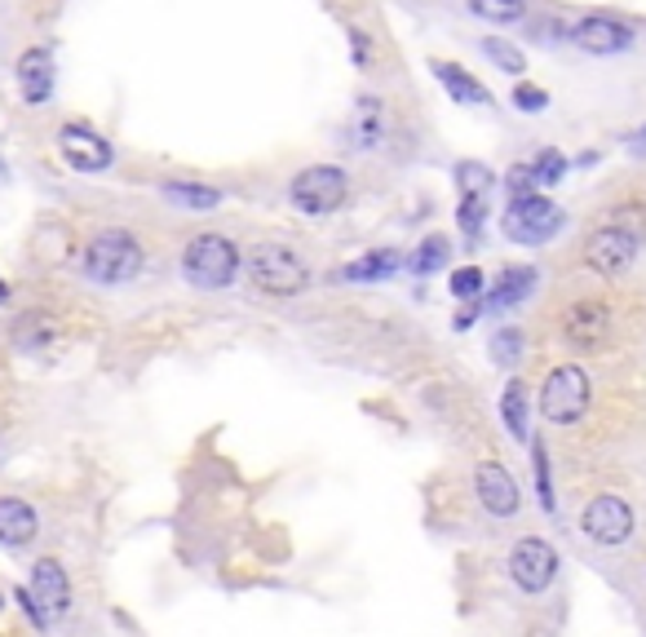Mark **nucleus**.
<instances>
[{
  "label": "nucleus",
  "mask_w": 646,
  "mask_h": 637,
  "mask_svg": "<svg viewBox=\"0 0 646 637\" xmlns=\"http://www.w3.org/2000/svg\"><path fill=\"white\" fill-rule=\"evenodd\" d=\"M646 244V208L637 204H624L615 208V217L606 226H597L584 244V266L602 279H620L633 261H637V248Z\"/></svg>",
  "instance_id": "f257e3e1"
},
{
  "label": "nucleus",
  "mask_w": 646,
  "mask_h": 637,
  "mask_svg": "<svg viewBox=\"0 0 646 637\" xmlns=\"http://www.w3.org/2000/svg\"><path fill=\"white\" fill-rule=\"evenodd\" d=\"M239 266H244L239 244L230 235H217V230L191 235L186 248H182V279L195 292H226L235 283Z\"/></svg>",
  "instance_id": "f03ea898"
},
{
  "label": "nucleus",
  "mask_w": 646,
  "mask_h": 637,
  "mask_svg": "<svg viewBox=\"0 0 646 637\" xmlns=\"http://www.w3.org/2000/svg\"><path fill=\"white\" fill-rule=\"evenodd\" d=\"M80 266H85V274H89L94 283H103V288H125V283H133V279L142 274L147 252H142L138 235L111 226V230H98V235L85 244V261H80Z\"/></svg>",
  "instance_id": "7ed1b4c3"
},
{
  "label": "nucleus",
  "mask_w": 646,
  "mask_h": 637,
  "mask_svg": "<svg viewBox=\"0 0 646 637\" xmlns=\"http://www.w3.org/2000/svg\"><path fill=\"white\" fill-rule=\"evenodd\" d=\"M244 270H248V283L266 296H297L314 283L310 261L288 244H257L244 257Z\"/></svg>",
  "instance_id": "20e7f679"
},
{
  "label": "nucleus",
  "mask_w": 646,
  "mask_h": 637,
  "mask_svg": "<svg viewBox=\"0 0 646 637\" xmlns=\"http://www.w3.org/2000/svg\"><path fill=\"white\" fill-rule=\"evenodd\" d=\"M589 403H593V381H589V373L580 368V364H558L549 377H545V386H540V399H536V408H540V417L549 421V425H580L584 421V412H589Z\"/></svg>",
  "instance_id": "39448f33"
},
{
  "label": "nucleus",
  "mask_w": 646,
  "mask_h": 637,
  "mask_svg": "<svg viewBox=\"0 0 646 637\" xmlns=\"http://www.w3.org/2000/svg\"><path fill=\"white\" fill-rule=\"evenodd\" d=\"M505 575L523 597H545L562 575V553L545 536H523L505 558Z\"/></svg>",
  "instance_id": "423d86ee"
},
{
  "label": "nucleus",
  "mask_w": 646,
  "mask_h": 637,
  "mask_svg": "<svg viewBox=\"0 0 646 637\" xmlns=\"http://www.w3.org/2000/svg\"><path fill=\"white\" fill-rule=\"evenodd\" d=\"M562 226H567V213H562L553 199H545V191L509 195V204H505V213H500V230H505V239L527 244V248L549 244Z\"/></svg>",
  "instance_id": "0eeeda50"
},
{
  "label": "nucleus",
  "mask_w": 646,
  "mask_h": 637,
  "mask_svg": "<svg viewBox=\"0 0 646 637\" xmlns=\"http://www.w3.org/2000/svg\"><path fill=\"white\" fill-rule=\"evenodd\" d=\"M558 333H562V346L571 355H602L611 346V333H615V314L602 296H580L562 310Z\"/></svg>",
  "instance_id": "6e6552de"
},
{
  "label": "nucleus",
  "mask_w": 646,
  "mask_h": 637,
  "mask_svg": "<svg viewBox=\"0 0 646 637\" xmlns=\"http://www.w3.org/2000/svg\"><path fill=\"white\" fill-rule=\"evenodd\" d=\"M633 531H637V514H633V505L624 496L597 492V496L584 500V509H580V536L589 544H597V549H624L633 540Z\"/></svg>",
  "instance_id": "1a4fd4ad"
},
{
  "label": "nucleus",
  "mask_w": 646,
  "mask_h": 637,
  "mask_svg": "<svg viewBox=\"0 0 646 637\" xmlns=\"http://www.w3.org/2000/svg\"><path fill=\"white\" fill-rule=\"evenodd\" d=\"M288 195H292L297 213H305V217H329V213H337L346 204L351 173L342 164H310V169H301L292 177Z\"/></svg>",
  "instance_id": "9d476101"
},
{
  "label": "nucleus",
  "mask_w": 646,
  "mask_h": 637,
  "mask_svg": "<svg viewBox=\"0 0 646 637\" xmlns=\"http://www.w3.org/2000/svg\"><path fill=\"white\" fill-rule=\"evenodd\" d=\"M474 496L487 518L509 522L523 514V483L500 465V461H478L474 465Z\"/></svg>",
  "instance_id": "9b49d317"
},
{
  "label": "nucleus",
  "mask_w": 646,
  "mask_h": 637,
  "mask_svg": "<svg viewBox=\"0 0 646 637\" xmlns=\"http://www.w3.org/2000/svg\"><path fill=\"white\" fill-rule=\"evenodd\" d=\"M567 41H571L575 50L593 54V58H611V54L633 50L637 32H633L624 19H615V14H584L580 23L567 28Z\"/></svg>",
  "instance_id": "f8f14e48"
},
{
  "label": "nucleus",
  "mask_w": 646,
  "mask_h": 637,
  "mask_svg": "<svg viewBox=\"0 0 646 637\" xmlns=\"http://www.w3.org/2000/svg\"><path fill=\"white\" fill-rule=\"evenodd\" d=\"M58 151L76 173H103L116 164V151L103 133H94L89 125H63L58 129Z\"/></svg>",
  "instance_id": "ddd939ff"
},
{
  "label": "nucleus",
  "mask_w": 646,
  "mask_h": 637,
  "mask_svg": "<svg viewBox=\"0 0 646 637\" xmlns=\"http://www.w3.org/2000/svg\"><path fill=\"white\" fill-rule=\"evenodd\" d=\"M28 593H32V602L50 615V624L63 619V615L72 611V575H67V566H63L58 558H36V562H32V584H28Z\"/></svg>",
  "instance_id": "4468645a"
},
{
  "label": "nucleus",
  "mask_w": 646,
  "mask_h": 637,
  "mask_svg": "<svg viewBox=\"0 0 646 637\" xmlns=\"http://www.w3.org/2000/svg\"><path fill=\"white\" fill-rule=\"evenodd\" d=\"M14 76H19V89H23V102L28 107H41V102L54 98V54L45 45L23 50Z\"/></svg>",
  "instance_id": "2eb2a0df"
},
{
  "label": "nucleus",
  "mask_w": 646,
  "mask_h": 637,
  "mask_svg": "<svg viewBox=\"0 0 646 637\" xmlns=\"http://www.w3.org/2000/svg\"><path fill=\"white\" fill-rule=\"evenodd\" d=\"M41 536V514L23 496H0V544L23 549Z\"/></svg>",
  "instance_id": "dca6fc26"
},
{
  "label": "nucleus",
  "mask_w": 646,
  "mask_h": 637,
  "mask_svg": "<svg viewBox=\"0 0 646 637\" xmlns=\"http://www.w3.org/2000/svg\"><path fill=\"white\" fill-rule=\"evenodd\" d=\"M531 288H536V266H505L500 279L483 292V310L505 314V310H514L518 301H527Z\"/></svg>",
  "instance_id": "f3484780"
},
{
  "label": "nucleus",
  "mask_w": 646,
  "mask_h": 637,
  "mask_svg": "<svg viewBox=\"0 0 646 637\" xmlns=\"http://www.w3.org/2000/svg\"><path fill=\"white\" fill-rule=\"evenodd\" d=\"M430 72H434V80L448 89V98H452V102H461V107H492V94L483 89V80H474V72H465L461 63L434 58V63H430Z\"/></svg>",
  "instance_id": "a211bd4d"
},
{
  "label": "nucleus",
  "mask_w": 646,
  "mask_h": 637,
  "mask_svg": "<svg viewBox=\"0 0 646 637\" xmlns=\"http://www.w3.org/2000/svg\"><path fill=\"white\" fill-rule=\"evenodd\" d=\"M403 261H408V257H403L399 248H373V252L346 261V266H342V279H346V283H381V279L399 274Z\"/></svg>",
  "instance_id": "6ab92c4d"
},
{
  "label": "nucleus",
  "mask_w": 646,
  "mask_h": 637,
  "mask_svg": "<svg viewBox=\"0 0 646 637\" xmlns=\"http://www.w3.org/2000/svg\"><path fill=\"white\" fill-rule=\"evenodd\" d=\"M500 421L514 443H531V395L523 381H509L500 395Z\"/></svg>",
  "instance_id": "aec40b11"
},
{
  "label": "nucleus",
  "mask_w": 646,
  "mask_h": 637,
  "mask_svg": "<svg viewBox=\"0 0 646 637\" xmlns=\"http://www.w3.org/2000/svg\"><path fill=\"white\" fill-rule=\"evenodd\" d=\"M448 261H452V239H448V235H426V239L408 252V261H403V266H408L412 274H421V279H426V274H439Z\"/></svg>",
  "instance_id": "412c9836"
},
{
  "label": "nucleus",
  "mask_w": 646,
  "mask_h": 637,
  "mask_svg": "<svg viewBox=\"0 0 646 637\" xmlns=\"http://www.w3.org/2000/svg\"><path fill=\"white\" fill-rule=\"evenodd\" d=\"M160 191H164V199H173L177 208H191V213H208V208L222 204V191L217 186H200V182H182V177L164 182Z\"/></svg>",
  "instance_id": "4be33fe9"
},
{
  "label": "nucleus",
  "mask_w": 646,
  "mask_h": 637,
  "mask_svg": "<svg viewBox=\"0 0 646 637\" xmlns=\"http://www.w3.org/2000/svg\"><path fill=\"white\" fill-rule=\"evenodd\" d=\"M465 10L483 23H496V28L527 23V0H465Z\"/></svg>",
  "instance_id": "5701e85b"
},
{
  "label": "nucleus",
  "mask_w": 646,
  "mask_h": 637,
  "mask_svg": "<svg viewBox=\"0 0 646 637\" xmlns=\"http://www.w3.org/2000/svg\"><path fill=\"white\" fill-rule=\"evenodd\" d=\"M54 337H58V328H54V318H50V314H23L19 324H14V346L28 350V355L45 350Z\"/></svg>",
  "instance_id": "b1692460"
},
{
  "label": "nucleus",
  "mask_w": 646,
  "mask_h": 637,
  "mask_svg": "<svg viewBox=\"0 0 646 637\" xmlns=\"http://www.w3.org/2000/svg\"><path fill=\"white\" fill-rule=\"evenodd\" d=\"M523 350H527V337H523L518 324H500L492 333V342H487V355H492L496 368H518L523 364Z\"/></svg>",
  "instance_id": "393cba45"
},
{
  "label": "nucleus",
  "mask_w": 646,
  "mask_h": 637,
  "mask_svg": "<svg viewBox=\"0 0 646 637\" xmlns=\"http://www.w3.org/2000/svg\"><path fill=\"white\" fill-rule=\"evenodd\" d=\"M381 142V102L377 98H364L359 111H355V125H351V147L368 151Z\"/></svg>",
  "instance_id": "a878e982"
},
{
  "label": "nucleus",
  "mask_w": 646,
  "mask_h": 637,
  "mask_svg": "<svg viewBox=\"0 0 646 637\" xmlns=\"http://www.w3.org/2000/svg\"><path fill=\"white\" fill-rule=\"evenodd\" d=\"M456 226H461L465 244H478L483 239V226H487V195H461Z\"/></svg>",
  "instance_id": "bb28decb"
},
{
  "label": "nucleus",
  "mask_w": 646,
  "mask_h": 637,
  "mask_svg": "<svg viewBox=\"0 0 646 637\" xmlns=\"http://www.w3.org/2000/svg\"><path fill=\"white\" fill-rule=\"evenodd\" d=\"M483 54H487L505 76L523 80V72H527V54H523L518 45H509V41H500V36H487V41H483Z\"/></svg>",
  "instance_id": "cd10ccee"
},
{
  "label": "nucleus",
  "mask_w": 646,
  "mask_h": 637,
  "mask_svg": "<svg viewBox=\"0 0 646 637\" xmlns=\"http://www.w3.org/2000/svg\"><path fill=\"white\" fill-rule=\"evenodd\" d=\"M448 292H452L456 301H478V296L487 292V274H483L478 266H456L452 279H448Z\"/></svg>",
  "instance_id": "c85d7f7f"
},
{
  "label": "nucleus",
  "mask_w": 646,
  "mask_h": 637,
  "mask_svg": "<svg viewBox=\"0 0 646 637\" xmlns=\"http://www.w3.org/2000/svg\"><path fill=\"white\" fill-rule=\"evenodd\" d=\"M531 465H536V500H540V509L545 514H553V474H549V447L545 443H536L531 439Z\"/></svg>",
  "instance_id": "c756f323"
},
{
  "label": "nucleus",
  "mask_w": 646,
  "mask_h": 637,
  "mask_svg": "<svg viewBox=\"0 0 646 637\" xmlns=\"http://www.w3.org/2000/svg\"><path fill=\"white\" fill-rule=\"evenodd\" d=\"M562 173H567V155L562 151H540L536 160H531V177H536V186H558L562 182Z\"/></svg>",
  "instance_id": "7c9ffc66"
},
{
  "label": "nucleus",
  "mask_w": 646,
  "mask_h": 637,
  "mask_svg": "<svg viewBox=\"0 0 646 637\" xmlns=\"http://www.w3.org/2000/svg\"><path fill=\"white\" fill-rule=\"evenodd\" d=\"M456 186H461V195H487L492 169L478 164V160H461V164H456Z\"/></svg>",
  "instance_id": "2f4dec72"
},
{
  "label": "nucleus",
  "mask_w": 646,
  "mask_h": 637,
  "mask_svg": "<svg viewBox=\"0 0 646 637\" xmlns=\"http://www.w3.org/2000/svg\"><path fill=\"white\" fill-rule=\"evenodd\" d=\"M514 107H518L523 116H540V111L549 107V89H540V85H531V80H518V85H514Z\"/></svg>",
  "instance_id": "473e14b6"
},
{
  "label": "nucleus",
  "mask_w": 646,
  "mask_h": 637,
  "mask_svg": "<svg viewBox=\"0 0 646 637\" xmlns=\"http://www.w3.org/2000/svg\"><path fill=\"white\" fill-rule=\"evenodd\" d=\"M505 186H509V195H531V191H540L536 177H531V164H514L509 177H505Z\"/></svg>",
  "instance_id": "72a5a7b5"
},
{
  "label": "nucleus",
  "mask_w": 646,
  "mask_h": 637,
  "mask_svg": "<svg viewBox=\"0 0 646 637\" xmlns=\"http://www.w3.org/2000/svg\"><path fill=\"white\" fill-rule=\"evenodd\" d=\"M531 41H536V45H558V41H562V23H558V19L531 23Z\"/></svg>",
  "instance_id": "f704fd0d"
},
{
  "label": "nucleus",
  "mask_w": 646,
  "mask_h": 637,
  "mask_svg": "<svg viewBox=\"0 0 646 637\" xmlns=\"http://www.w3.org/2000/svg\"><path fill=\"white\" fill-rule=\"evenodd\" d=\"M478 314H483V296H478V301H465V305H461V314L452 318V328H456V333H470Z\"/></svg>",
  "instance_id": "c9c22d12"
},
{
  "label": "nucleus",
  "mask_w": 646,
  "mask_h": 637,
  "mask_svg": "<svg viewBox=\"0 0 646 637\" xmlns=\"http://www.w3.org/2000/svg\"><path fill=\"white\" fill-rule=\"evenodd\" d=\"M351 45H355V63H359V67H368V58H373V50H368V41H364V32H351Z\"/></svg>",
  "instance_id": "e433bc0d"
},
{
  "label": "nucleus",
  "mask_w": 646,
  "mask_h": 637,
  "mask_svg": "<svg viewBox=\"0 0 646 637\" xmlns=\"http://www.w3.org/2000/svg\"><path fill=\"white\" fill-rule=\"evenodd\" d=\"M628 147H633V155H646V125H642V129L628 138Z\"/></svg>",
  "instance_id": "4c0bfd02"
},
{
  "label": "nucleus",
  "mask_w": 646,
  "mask_h": 637,
  "mask_svg": "<svg viewBox=\"0 0 646 637\" xmlns=\"http://www.w3.org/2000/svg\"><path fill=\"white\" fill-rule=\"evenodd\" d=\"M6 301H10V283H6V279H0V305H6Z\"/></svg>",
  "instance_id": "58836bf2"
},
{
  "label": "nucleus",
  "mask_w": 646,
  "mask_h": 637,
  "mask_svg": "<svg viewBox=\"0 0 646 637\" xmlns=\"http://www.w3.org/2000/svg\"><path fill=\"white\" fill-rule=\"evenodd\" d=\"M0 177H6V160H0Z\"/></svg>",
  "instance_id": "ea45409f"
},
{
  "label": "nucleus",
  "mask_w": 646,
  "mask_h": 637,
  "mask_svg": "<svg viewBox=\"0 0 646 637\" xmlns=\"http://www.w3.org/2000/svg\"><path fill=\"white\" fill-rule=\"evenodd\" d=\"M0 611H6V593H0Z\"/></svg>",
  "instance_id": "a19ab883"
}]
</instances>
